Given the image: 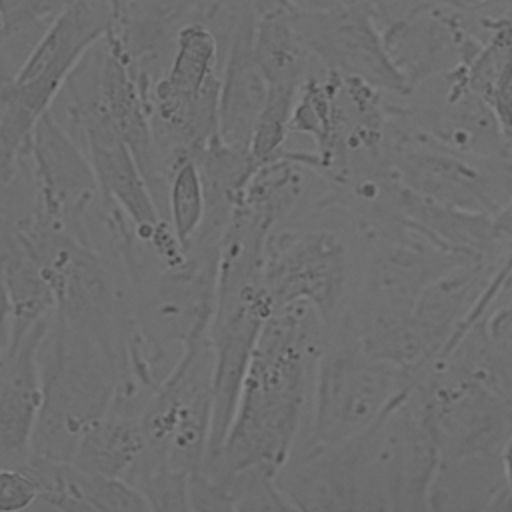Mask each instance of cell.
I'll return each instance as SVG.
<instances>
[{
  "instance_id": "1",
  "label": "cell",
  "mask_w": 512,
  "mask_h": 512,
  "mask_svg": "<svg viewBox=\"0 0 512 512\" xmlns=\"http://www.w3.org/2000/svg\"><path fill=\"white\" fill-rule=\"evenodd\" d=\"M326 330L314 308L292 302L274 308L262 324L230 426L200 472L214 486L244 472L276 478L296 448L310 414L312 382Z\"/></svg>"
},
{
  "instance_id": "8",
  "label": "cell",
  "mask_w": 512,
  "mask_h": 512,
  "mask_svg": "<svg viewBox=\"0 0 512 512\" xmlns=\"http://www.w3.org/2000/svg\"><path fill=\"white\" fill-rule=\"evenodd\" d=\"M214 358L208 332L184 344L140 412L144 450L136 462L186 474L202 468L212 424Z\"/></svg>"
},
{
  "instance_id": "16",
  "label": "cell",
  "mask_w": 512,
  "mask_h": 512,
  "mask_svg": "<svg viewBox=\"0 0 512 512\" xmlns=\"http://www.w3.org/2000/svg\"><path fill=\"white\" fill-rule=\"evenodd\" d=\"M38 486L34 502L54 510L74 512H138L150 510L144 496L124 478L92 474L70 462H58L28 454L22 464Z\"/></svg>"
},
{
  "instance_id": "2",
  "label": "cell",
  "mask_w": 512,
  "mask_h": 512,
  "mask_svg": "<svg viewBox=\"0 0 512 512\" xmlns=\"http://www.w3.org/2000/svg\"><path fill=\"white\" fill-rule=\"evenodd\" d=\"M322 448L338 510H428L440 452L414 382L364 432Z\"/></svg>"
},
{
  "instance_id": "20",
  "label": "cell",
  "mask_w": 512,
  "mask_h": 512,
  "mask_svg": "<svg viewBox=\"0 0 512 512\" xmlns=\"http://www.w3.org/2000/svg\"><path fill=\"white\" fill-rule=\"evenodd\" d=\"M196 4L198 0H112V12L184 26L192 20Z\"/></svg>"
},
{
  "instance_id": "25",
  "label": "cell",
  "mask_w": 512,
  "mask_h": 512,
  "mask_svg": "<svg viewBox=\"0 0 512 512\" xmlns=\"http://www.w3.org/2000/svg\"><path fill=\"white\" fill-rule=\"evenodd\" d=\"M20 4H22V0H0V16H2V22H4L6 18H10V16L18 10Z\"/></svg>"
},
{
  "instance_id": "12",
  "label": "cell",
  "mask_w": 512,
  "mask_h": 512,
  "mask_svg": "<svg viewBox=\"0 0 512 512\" xmlns=\"http://www.w3.org/2000/svg\"><path fill=\"white\" fill-rule=\"evenodd\" d=\"M292 20L300 40L320 66L356 76L392 98L408 94L386 54L380 24L364 0L328 10L292 8Z\"/></svg>"
},
{
  "instance_id": "23",
  "label": "cell",
  "mask_w": 512,
  "mask_h": 512,
  "mask_svg": "<svg viewBox=\"0 0 512 512\" xmlns=\"http://www.w3.org/2000/svg\"><path fill=\"white\" fill-rule=\"evenodd\" d=\"M408 2H422V4H438V6H446V8H452V10H458L462 14H482L488 10L494 8V6H500L502 0H408ZM406 2V4H408Z\"/></svg>"
},
{
  "instance_id": "13",
  "label": "cell",
  "mask_w": 512,
  "mask_h": 512,
  "mask_svg": "<svg viewBox=\"0 0 512 512\" xmlns=\"http://www.w3.org/2000/svg\"><path fill=\"white\" fill-rule=\"evenodd\" d=\"M468 16L438 4L408 2L380 26L386 54L408 90L468 62L482 40Z\"/></svg>"
},
{
  "instance_id": "9",
  "label": "cell",
  "mask_w": 512,
  "mask_h": 512,
  "mask_svg": "<svg viewBox=\"0 0 512 512\" xmlns=\"http://www.w3.org/2000/svg\"><path fill=\"white\" fill-rule=\"evenodd\" d=\"M384 160L410 192L460 212L494 216L512 200V162L460 154L414 134L392 114Z\"/></svg>"
},
{
  "instance_id": "6",
  "label": "cell",
  "mask_w": 512,
  "mask_h": 512,
  "mask_svg": "<svg viewBox=\"0 0 512 512\" xmlns=\"http://www.w3.org/2000/svg\"><path fill=\"white\" fill-rule=\"evenodd\" d=\"M410 384L406 368L370 354L342 332L326 334L316 360L308 422L294 450L352 440Z\"/></svg>"
},
{
  "instance_id": "18",
  "label": "cell",
  "mask_w": 512,
  "mask_h": 512,
  "mask_svg": "<svg viewBox=\"0 0 512 512\" xmlns=\"http://www.w3.org/2000/svg\"><path fill=\"white\" fill-rule=\"evenodd\" d=\"M142 450L140 416L108 410L82 430L70 464L92 474L126 478Z\"/></svg>"
},
{
  "instance_id": "5",
  "label": "cell",
  "mask_w": 512,
  "mask_h": 512,
  "mask_svg": "<svg viewBox=\"0 0 512 512\" xmlns=\"http://www.w3.org/2000/svg\"><path fill=\"white\" fill-rule=\"evenodd\" d=\"M42 404L30 454L70 462L82 430L104 416L122 384L116 360L56 314L38 348Z\"/></svg>"
},
{
  "instance_id": "3",
  "label": "cell",
  "mask_w": 512,
  "mask_h": 512,
  "mask_svg": "<svg viewBox=\"0 0 512 512\" xmlns=\"http://www.w3.org/2000/svg\"><path fill=\"white\" fill-rule=\"evenodd\" d=\"M364 246L366 232L356 216L326 196L274 226L262 266L270 308L306 302L328 334L350 306Z\"/></svg>"
},
{
  "instance_id": "10",
  "label": "cell",
  "mask_w": 512,
  "mask_h": 512,
  "mask_svg": "<svg viewBox=\"0 0 512 512\" xmlns=\"http://www.w3.org/2000/svg\"><path fill=\"white\" fill-rule=\"evenodd\" d=\"M390 114L408 130L460 154L512 162V138L490 106L468 86L464 64L392 98Z\"/></svg>"
},
{
  "instance_id": "4",
  "label": "cell",
  "mask_w": 512,
  "mask_h": 512,
  "mask_svg": "<svg viewBox=\"0 0 512 512\" xmlns=\"http://www.w3.org/2000/svg\"><path fill=\"white\" fill-rule=\"evenodd\" d=\"M268 232V224L236 206L222 236L216 296L208 324L214 376L206 460L218 452L226 436L254 344L272 312L262 282Z\"/></svg>"
},
{
  "instance_id": "17",
  "label": "cell",
  "mask_w": 512,
  "mask_h": 512,
  "mask_svg": "<svg viewBox=\"0 0 512 512\" xmlns=\"http://www.w3.org/2000/svg\"><path fill=\"white\" fill-rule=\"evenodd\" d=\"M502 454L446 460L438 464L428 510H506Z\"/></svg>"
},
{
  "instance_id": "21",
  "label": "cell",
  "mask_w": 512,
  "mask_h": 512,
  "mask_svg": "<svg viewBox=\"0 0 512 512\" xmlns=\"http://www.w3.org/2000/svg\"><path fill=\"white\" fill-rule=\"evenodd\" d=\"M38 486L20 466L0 464V512H16L34 506Z\"/></svg>"
},
{
  "instance_id": "7",
  "label": "cell",
  "mask_w": 512,
  "mask_h": 512,
  "mask_svg": "<svg viewBox=\"0 0 512 512\" xmlns=\"http://www.w3.org/2000/svg\"><path fill=\"white\" fill-rule=\"evenodd\" d=\"M112 22V0H74L38 36L16 70L0 120V184L16 176L36 122L50 110L66 78Z\"/></svg>"
},
{
  "instance_id": "19",
  "label": "cell",
  "mask_w": 512,
  "mask_h": 512,
  "mask_svg": "<svg viewBox=\"0 0 512 512\" xmlns=\"http://www.w3.org/2000/svg\"><path fill=\"white\" fill-rule=\"evenodd\" d=\"M206 214V194L196 156H178L168 172L166 220L186 250L198 234Z\"/></svg>"
},
{
  "instance_id": "15",
  "label": "cell",
  "mask_w": 512,
  "mask_h": 512,
  "mask_svg": "<svg viewBox=\"0 0 512 512\" xmlns=\"http://www.w3.org/2000/svg\"><path fill=\"white\" fill-rule=\"evenodd\" d=\"M52 314L36 322L0 368V464L18 466L30 454L42 404L38 348Z\"/></svg>"
},
{
  "instance_id": "11",
  "label": "cell",
  "mask_w": 512,
  "mask_h": 512,
  "mask_svg": "<svg viewBox=\"0 0 512 512\" xmlns=\"http://www.w3.org/2000/svg\"><path fill=\"white\" fill-rule=\"evenodd\" d=\"M18 168L32 184L34 212L94 246L86 216L102 194L84 150L52 110L36 122Z\"/></svg>"
},
{
  "instance_id": "14",
  "label": "cell",
  "mask_w": 512,
  "mask_h": 512,
  "mask_svg": "<svg viewBox=\"0 0 512 512\" xmlns=\"http://www.w3.org/2000/svg\"><path fill=\"white\" fill-rule=\"evenodd\" d=\"M254 0H244L234 14L224 48L218 92V136L226 144L248 148L266 100V80L252 50Z\"/></svg>"
},
{
  "instance_id": "24",
  "label": "cell",
  "mask_w": 512,
  "mask_h": 512,
  "mask_svg": "<svg viewBox=\"0 0 512 512\" xmlns=\"http://www.w3.org/2000/svg\"><path fill=\"white\" fill-rule=\"evenodd\" d=\"M502 466H504V478H506V510H512V436L508 438L504 450H502Z\"/></svg>"
},
{
  "instance_id": "22",
  "label": "cell",
  "mask_w": 512,
  "mask_h": 512,
  "mask_svg": "<svg viewBox=\"0 0 512 512\" xmlns=\"http://www.w3.org/2000/svg\"><path fill=\"white\" fill-rule=\"evenodd\" d=\"M14 346V312L8 298V290L4 284L2 268H0V368L6 364Z\"/></svg>"
}]
</instances>
